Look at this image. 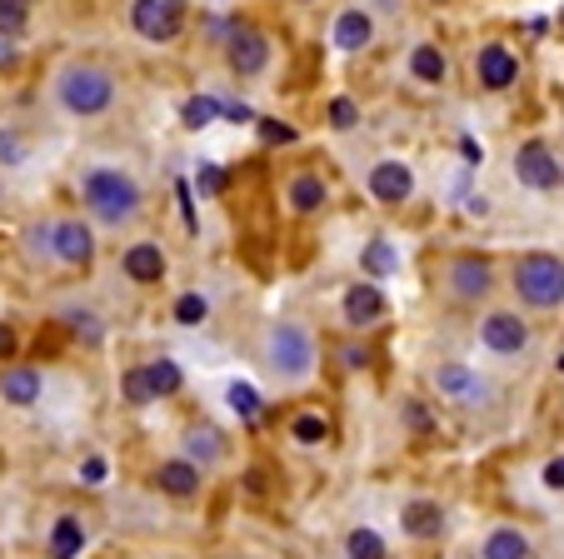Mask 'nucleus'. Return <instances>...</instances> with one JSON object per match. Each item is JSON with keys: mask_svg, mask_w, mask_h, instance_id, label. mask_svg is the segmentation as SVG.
<instances>
[{"mask_svg": "<svg viewBox=\"0 0 564 559\" xmlns=\"http://www.w3.org/2000/svg\"><path fill=\"white\" fill-rule=\"evenodd\" d=\"M51 96L70 120H100V116H110L116 100H120V75L110 71V65H100V61L75 55V61L55 65Z\"/></svg>", "mask_w": 564, "mask_h": 559, "instance_id": "obj_1", "label": "nucleus"}, {"mask_svg": "<svg viewBox=\"0 0 564 559\" xmlns=\"http://www.w3.org/2000/svg\"><path fill=\"white\" fill-rule=\"evenodd\" d=\"M75 191H80L86 215L96 225H106V230H126V225H135L140 215H145V185H140L126 165H90V170H80Z\"/></svg>", "mask_w": 564, "mask_h": 559, "instance_id": "obj_2", "label": "nucleus"}, {"mask_svg": "<svg viewBox=\"0 0 564 559\" xmlns=\"http://www.w3.org/2000/svg\"><path fill=\"white\" fill-rule=\"evenodd\" d=\"M260 359H265V369L280 385H300V380H310V369H315V335H310L300 320H275V325L265 330Z\"/></svg>", "mask_w": 564, "mask_h": 559, "instance_id": "obj_3", "label": "nucleus"}, {"mask_svg": "<svg viewBox=\"0 0 564 559\" xmlns=\"http://www.w3.org/2000/svg\"><path fill=\"white\" fill-rule=\"evenodd\" d=\"M510 286L524 310H560L564 305V260L550 250H524L510 265Z\"/></svg>", "mask_w": 564, "mask_h": 559, "instance_id": "obj_4", "label": "nucleus"}, {"mask_svg": "<svg viewBox=\"0 0 564 559\" xmlns=\"http://www.w3.org/2000/svg\"><path fill=\"white\" fill-rule=\"evenodd\" d=\"M440 286H445V295L455 300V305H485V300L495 295V265L475 250H459L445 260Z\"/></svg>", "mask_w": 564, "mask_h": 559, "instance_id": "obj_5", "label": "nucleus"}, {"mask_svg": "<svg viewBox=\"0 0 564 559\" xmlns=\"http://www.w3.org/2000/svg\"><path fill=\"white\" fill-rule=\"evenodd\" d=\"M191 25V0H130V31L150 45H171Z\"/></svg>", "mask_w": 564, "mask_h": 559, "instance_id": "obj_6", "label": "nucleus"}, {"mask_svg": "<svg viewBox=\"0 0 564 559\" xmlns=\"http://www.w3.org/2000/svg\"><path fill=\"white\" fill-rule=\"evenodd\" d=\"M430 385H435L440 400L459 405V410H485V405L495 400V385L479 375V369H469L465 359H440L435 369H430Z\"/></svg>", "mask_w": 564, "mask_h": 559, "instance_id": "obj_7", "label": "nucleus"}, {"mask_svg": "<svg viewBox=\"0 0 564 559\" xmlns=\"http://www.w3.org/2000/svg\"><path fill=\"white\" fill-rule=\"evenodd\" d=\"M479 345L490 350V355H500V359H520L524 350H530V340H534V330H530V320L520 315V310H485L479 315Z\"/></svg>", "mask_w": 564, "mask_h": 559, "instance_id": "obj_8", "label": "nucleus"}, {"mask_svg": "<svg viewBox=\"0 0 564 559\" xmlns=\"http://www.w3.org/2000/svg\"><path fill=\"white\" fill-rule=\"evenodd\" d=\"M510 170H514V180H520L524 191H534V195H550V191H560L564 185V165H560V155H554L544 140H520V146H514Z\"/></svg>", "mask_w": 564, "mask_h": 559, "instance_id": "obj_9", "label": "nucleus"}, {"mask_svg": "<svg viewBox=\"0 0 564 559\" xmlns=\"http://www.w3.org/2000/svg\"><path fill=\"white\" fill-rule=\"evenodd\" d=\"M270 55H275V45H270V35L260 31V25H230V41H225V65H230V75L256 80V75L270 71Z\"/></svg>", "mask_w": 564, "mask_h": 559, "instance_id": "obj_10", "label": "nucleus"}, {"mask_svg": "<svg viewBox=\"0 0 564 559\" xmlns=\"http://www.w3.org/2000/svg\"><path fill=\"white\" fill-rule=\"evenodd\" d=\"M51 260L65 265V270H90V260H96V230L80 215L51 221Z\"/></svg>", "mask_w": 564, "mask_h": 559, "instance_id": "obj_11", "label": "nucleus"}, {"mask_svg": "<svg viewBox=\"0 0 564 559\" xmlns=\"http://www.w3.org/2000/svg\"><path fill=\"white\" fill-rule=\"evenodd\" d=\"M475 80H479V90H490V96L510 90V85L520 80V55L505 41H485L475 51Z\"/></svg>", "mask_w": 564, "mask_h": 559, "instance_id": "obj_12", "label": "nucleus"}, {"mask_svg": "<svg viewBox=\"0 0 564 559\" xmlns=\"http://www.w3.org/2000/svg\"><path fill=\"white\" fill-rule=\"evenodd\" d=\"M370 195L380 205H405L410 195H415V170H410V160L400 155H384L370 165Z\"/></svg>", "mask_w": 564, "mask_h": 559, "instance_id": "obj_13", "label": "nucleus"}, {"mask_svg": "<svg viewBox=\"0 0 564 559\" xmlns=\"http://www.w3.org/2000/svg\"><path fill=\"white\" fill-rule=\"evenodd\" d=\"M340 315L350 330H375L384 315H390V305H384V290L375 286V280H355L350 290H345L340 300Z\"/></svg>", "mask_w": 564, "mask_h": 559, "instance_id": "obj_14", "label": "nucleus"}, {"mask_svg": "<svg viewBox=\"0 0 564 559\" xmlns=\"http://www.w3.org/2000/svg\"><path fill=\"white\" fill-rule=\"evenodd\" d=\"M330 41H335V51H345V55L370 51L375 45V11H365V6H345L330 25Z\"/></svg>", "mask_w": 564, "mask_h": 559, "instance_id": "obj_15", "label": "nucleus"}, {"mask_svg": "<svg viewBox=\"0 0 564 559\" xmlns=\"http://www.w3.org/2000/svg\"><path fill=\"white\" fill-rule=\"evenodd\" d=\"M120 270H126L130 286H160L165 270H171V260H165V250H160L155 240H135L120 255Z\"/></svg>", "mask_w": 564, "mask_h": 559, "instance_id": "obj_16", "label": "nucleus"}, {"mask_svg": "<svg viewBox=\"0 0 564 559\" xmlns=\"http://www.w3.org/2000/svg\"><path fill=\"white\" fill-rule=\"evenodd\" d=\"M155 485H160V495H171V499H195L205 490V470L195 460H185V454H175V460H160Z\"/></svg>", "mask_w": 564, "mask_h": 559, "instance_id": "obj_17", "label": "nucleus"}, {"mask_svg": "<svg viewBox=\"0 0 564 559\" xmlns=\"http://www.w3.org/2000/svg\"><path fill=\"white\" fill-rule=\"evenodd\" d=\"M285 205H290V215H319L325 205H330V185L315 175V170H295V175L285 180Z\"/></svg>", "mask_w": 564, "mask_h": 559, "instance_id": "obj_18", "label": "nucleus"}, {"mask_svg": "<svg viewBox=\"0 0 564 559\" xmlns=\"http://www.w3.org/2000/svg\"><path fill=\"white\" fill-rule=\"evenodd\" d=\"M41 390H45V380H41V369L35 365H11L6 375H0V400L15 405V410L41 405Z\"/></svg>", "mask_w": 564, "mask_h": 559, "instance_id": "obj_19", "label": "nucleus"}, {"mask_svg": "<svg viewBox=\"0 0 564 559\" xmlns=\"http://www.w3.org/2000/svg\"><path fill=\"white\" fill-rule=\"evenodd\" d=\"M400 529H405L410 539H420V545H430V539L445 535V509H440L435 499H410V505L400 509Z\"/></svg>", "mask_w": 564, "mask_h": 559, "instance_id": "obj_20", "label": "nucleus"}, {"mask_svg": "<svg viewBox=\"0 0 564 559\" xmlns=\"http://www.w3.org/2000/svg\"><path fill=\"white\" fill-rule=\"evenodd\" d=\"M140 375H145V390H150V400H171V395H181V390H185V369L175 365L171 355H155V359H145V365H140Z\"/></svg>", "mask_w": 564, "mask_h": 559, "instance_id": "obj_21", "label": "nucleus"}, {"mask_svg": "<svg viewBox=\"0 0 564 559\" xmlns=\"http://www.w3.org/2000/svg\"><path fill=\"white\" fill-rule=\"evenodd\" d=\"M479 559H534V545L524 529L514 525H500L485 535V545H479Z\"/></svg>", "mask_w": 564, "mask_h": 559, "instance_id": "obj_22", "label": "nucleus"}, {"mask_svg": "<svg viewBox=\"0 0 564 559\" xmlns=\"http://www.w3.org/2000/svg\"><path fill=\"white\" fill-rule=\"evenodd\" d=\"M410 75H415L420 85H445L449 80V55L440 51L435 41H420L415 51H410Z\"/></svg>", "mask_w": 564, "mask_h": 559, "instance_id": "obj_23", "label": "nucleus"}, {"mask_svg": "<svg viewBox=\"0 0 564 559\" xmlns=\"http://www.w3.org/2000/svg\"><path fill=\"white\" fill-rule=\"evenodd\" d=\"M185 460H195L200 470L220 464V460H225V440H220V430H210V424H191V430H185Z\"/></svg>", "mask_w": 564, "mask_h": 559, "instance_id": "obj_24", "label": "nucleus"}, {"mask_svg": "<svg viewBox=\"0 0 564 559\" xmlns=\"http://www.w3.org/2000/svg\"><path fill=\"white\" fill-rule=\"evenodd\" d=\"M86 525H80V515H61L51 525V559H80V549H86Z\"/></svg>", "mask_w": 564, "mask_h": 559, "instance_id": "obj_25", "label": "nucleus"}, {"mask_svg": "<svg viewBox=\"0 0 564 559\" xmlns=\"http://www.w3.org/2000/svg\"><path fill=\"white\" fill-rule=\"evenodd\" d=\"M345 559H390V545L380 539V529L355 525L350 535H345Z\"/></svg>", "mask_w": 564, "mask_h": 559, "instance_id": "obj_26", "label": "nucleus"}, {"mask_svg": "<svg viewBox=\"0 0 564 559\" xmlns=\"http://www.w3.org/2000/svg\"><path fill=\"white\" fill-rule=\"evenodd\" d=\"M290 440L295 444H310V450H315V444H325L330 440V420H325V415H295V420H290Z\"/></svg>", "mask_w": 564, "mask_h": 559, "instance_id": "obj_27", "label": "nucleus"}, {"mask_svg": "<svg viewBox=\"0 0 564 559\" xmlns=\"http://www.w3.org/2000/svg\"><path fill=\"white\" fill-rule=\"evenodd\" d=\"M31 31V6L25 0H0V41H21Z\"/></svg>", "mask_w": 564, "mask_h": 559, "instance_id": "obj_28", "label": "nucleus"}, {"mask_svg": "<svg viewBox=\"0 0 564 559\" xmlns=\"http://www.w3.org/2000/svg\"><path fill=\"white\" fill-rule=\"evenodd\" d=\"M171 315H175V325H185V330H200L205 320H210V300H205L200 290H185V295L175 300V310H171Z\"/></svg>", "mask_w": 564, "mask_h": 559, "instance_id": "obj_29", "label": "nucleus"}, {"mask_svg": "<svg viewBox=\"0 0 564 559\" xmlns=\"http://www.w3.org/2000/svg\"><path fill=\"white\" fill-rule=\"evenodd\" d=\"M61 320H65V330H70L75 340H86V345H100V340H106V325H100L90 310H65Z\"/></svg>", "mask_w": 564, "mask_h": 559, "instance_id": "obj_30", "label": "nucleus"}, {"mask_svg": "<svg viewBox=\"0 0 564 559\" xmlns=\"http://www.w3.org/2000/svg\"><path fill=\"white\" fill-rule=\"evenodd\" d=\"M215 116H220V100L215 96H195V100H185V110H181L185 130H205Z\"/></svg>", "mask_w": 564, "mask_h": 559, "instance_id": "obj_31", "label": "nucleus"}, {"mask_svg": "<svg viewBox=\"0 0 564 559\" xmlns=\"http://www.w3.org/2000/svg\"><path fill=\"white\" fill-rule=\"evenodd\" d=\"M25 260H51V221H35L25 225Z\"/></svg>", "mask_w": 564, "mask_h": 559, "instance_id": "obj_32", "label": "nucleus"}, {"mask_svg": "<svg viewBox=\"0 0 564 559\" xmlns=\"http://www.w3.org/2000/svg\"><path fill=\"white\" fill-rule=\"evenodd\" d=\"M230 410L240 415V420H256V415H260V395L250 390L246 380H235V385H230Z\"/></svg>", "mask_w": 564, "mask_h": 559, "instance_id": "obj_33", "label": "nucleus"}, {"mask_svg": "<svg viewBox=\"0 0 564 559\" xmlns=\"http://www.w3.org/2000/svg\"><path fill=\"white\" fill-rule=\"evenodd\" d=\"M330 126L335 130H355V126H360V106H355L350 96H335L330 100Z\"/></svg>", "mask_w": 564, "mask_h": 559, "instance_id": "obj_34", "label": "nucleus"}, {"mask_svg": "<svg viewBox=\"0 0 564 559\" xmlns=\"http://www.w3.org/2000/svg\"><path fill=\"white\" fill-rule=\"evenodd\" d=\"M365 270H370V275H390L394 270L390 240H370V250H365Z\"/></svg>", "mask_w": 564, "mask_h": 559, "instance_id": "obj_35", "label": "nucleus"}, {"mask_svg": "<svg viewBox=\"0 0 564 559\" xmlns=\"http://www.w3.org/2000/svg\"><path fill=\"white\" fill-rule=\"evenodd\" d=\"M120 390H126L130 405H150V390H145V375H140V365L120 375Z\"/></svg>", "mask_w": 564, "mask_h": 559, "instance_id": "obj_36", "label": "nucleus"}, {"mask_svg": "<svg viewBox=\"0 0 564 559\" xmlns=\"http://www.w3.org/2000/svg\"><path fill=\"white\" fill-rule=\"evenodd\" d=\"M260 140H265V146H295V126H285V120H260Z\"/></svg>", "mask_w": 564, "mask_h": 559, "instance_id": "obj_37", "label": "nucleus"}, {"mask_svg": "<svg viewBox=\"0 0 564 559\" xmlns=\"http://www.w3.org/2000/svg\"><path fill=\"white\" fill-rule=\"evenodd\" d=\"M25 160V140L15 130H0V165H21Z\"/></svg>", "mask_w": 564, "mask_h": 559, "instance_id": "obj_38", "label": "nucleus"}, {"mask_svg": "<svg viewBox=\"0 0 564 559\" xmlns=\"http://www.w3.org/2000/svg\"><path fill=\"white\" fill-rule=\"evenodd\" d=\"M106 475H110V464L100 460V454H90V460L80 464V485H106Z\"/></svg>", "mask_w": 564, "mask_h": 559, "instance_id": "obj_39", "label": "nucleus"}, {"mask_svg": "<svg viewBox=\"0 0 564 559\" xmlns=\"http://www.w3.org/2000/svg\"><path fill=\"white\" fill-rule=\"evenodd\" d=\"M544 490H564V454H554V460L544 464Z\"/></svg>", "mask_w": 564, "mask_h": 559, "instance_id": "obj_40", "label": "nucleus"}, {"mask_svg": "<svg viewBox=\"0 0 564 559\" xmlns=\"http://www.w3.org/2000/svg\"><path fill=\"white\" fill-rule=\"evenodd\" d=\"M340 359H345V369H365V365H370V350H365V345H345Z\"/></svg>", "mask_w": 564, "mask_h": 559, "instance_id": "obj_41", "label": "nucleus"}, {"mask_svg": "<svg viewBox=\"0 0 564 559\" xmlns=\"http://www.w3.org/2000/svg\"><path fill=\"white\" fill-rule=\"evenodd\" d=\"M195 185H200L205 195H215V191H220V185H225V175H220V170H215V165H205V170H200V180H195Z\"/></svg>", "mask_w": 564, "mask_h": 559, "instance_id": "obj_42", "label": "nucleus"}, {"mask_svg": "<svg viewBox=\"0 0 564 559\" xmlns=\"http://www.w3.org/2000/svg\"><path fill=\"white\" fill-rule=\"evenodd\" d=\"M15 350H21L15 330H11V325H0V359H15Z\"/></svg>", "mask_w": 564, "mask_h": 559, "instance_id": "obj_43", "label": "nucleus"}, {"mask_svg": "<svg viewBox=\"0 0 564 559\" xmlns=\"http://www.w3.org/2000/svg\"><path fill=\"white\" fill-rule=\"evenodd\" d=\"M246 490L250 495H265V470H246Z\"/></svg>", "mask_w": 564, "mask_h": 559, "instance_id": "obj_44", "label": "nucleus"}, {"mask_svg": "<svg viewBox=\"0 0 564 559\" xmlns=\"http://www.w3.org/2000/svg\"><path fill=\"white\" fill-rule=\"evenodd\" d=\"M405 415H410V424H415V430H430V415H425V410H420V405H415V400H410V405H405Z\"/></svg>", "mask_w": 564, "mask_h": 559, "instance_id": "obj_45", "label": "nucleus"}, {"mask_svg": "<svg viewBox=\"0 0 564 559\" xmlns=\"http://www.w3.org/2000/svg\"><path fill=\"white\" fill-rule=\"evenodd\" d=\"M469 215H490V201H485V195H469Z\"/></svg>", "mask_w": 564, "mask_h": 559, "instance_id": "obj_46", "label": "nucleus"}, {"mask_svg": "<svg viewBox=\"0 0 564 559\" xmlns=\"http://www.w3.org/2000/svg\"><path fill=\"white\" fill-rule=\"evenodd\" d=\"M554 369H560V375H564V350H560V359H554Z\"/></svg>", "mask_w": 564, "mask_h": 559, "instance_id": "obj_47", "label": "nucleus"}, {"mask_svg": "<svg viewBox=\"0 0 564 559\" xmlns=\"http://www.w3.org/2000/svg\"><path fill=\"white\" fill-rule=\"evenodd\" d=\"M295 6H315V0H295Z\"/></svg>", "mask_w": 564, "mask_h": 559, "instance_id": "obj_48", "label": "nucleus"}, {"mask_svg": "<svg viewBox=\"0 0 564 559\" xmlns=\"http://www.w3.org/2000/svg\"><path fill=\"white\" fill-rule=\"evenodd\" d=\"M25 6H35V0H25Z\"/></svg>", "mask_w": 564, "mask_h": 559, "instance_id": "obj_49", "label": "nucleus"}]
</instances>
